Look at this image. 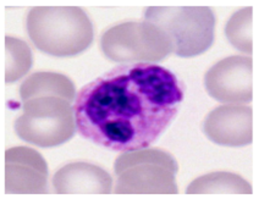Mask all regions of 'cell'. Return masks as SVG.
<instances>
[{
  "label": "cell",
  "instance_id": "cell-12",
  "mask_svg": "<svg viewBox=\"0 0 259 199\" xmlns=\"http://www.w3.org/2000/svg\"><path fill=\"white\" fill-rule=\"evenodd\" d=\"M187 194H252L253 189L240 175L232 172H211L188 184Z\"/></svg>",
  "mask_w": 259,
  "mask_h": 199
},
{
  "label": "cell",
  "instance_id": "cell-4",
  "mask_svg": "<svg viewBox=\"0 0 259 199\" xmlns=\"http://www.w3.org/2000/svg\"><path fill=\"white\" fill-rule=\"evenodd\" d=\"M144 17L166 34L179 57L202 54L214 40L215 17L208 7H151Z\"/></svg>",
  "mask_w": 259,
  "mask_h": 199
},
{
  "label": "cell",
  "instance_id": "cell-14",
  "mask_svg": "<svg viewBox=\"0 0 259 199\" xmlns=\"http://www.w3.org/2000/svg\"><path fill=\"white\" fill-rule=\"evenodd\" d=\"M226 37L235 48L242 53H253V8L236 11L226 23Z\"/></svg>",
  "mask_w": 259,
  "mask_h": 199
},
{
  "label": "cell",
  "instance_id": "cell-5",
  "mask_svg": "<svg viewBox=\"0 0 259 199\" xmlns=\"http://www.w3.org/2000/svg\"><path fill=\"white\" fill-rule=\"evenodd\" d=\"M75 111L63 96L42 95L23 102V114L15 130L26 142L42 148L58 147L75 133Z\"/></svg>",
  "mask_w": 259,
  "mask_h": 199
},
{
  "label": "cell",
  "instance_id": "cell-8",
  "mask_svg": "<svg viewBox=\"0 0 259 199\" xmlns=\"http://www.w3.org/2000/svg\"><path fill=\"white\" fill-rule=\"evenodd\" d=\"M48 166L34 149L15 147L5 152V193L43 194L47 192Z\"/></svg>",
  "mask_w": 259,
  "mask_h": 199
},
{
  "label": "cell",
  "instance_id": "cell-11",
  "mask_svg": "<svg viewBox=\"0 0 259 199\" xmlns=\"http://www.w3.org/2000/svg\"><path fill=\"white\" fill-rule=\"evenodd\" d=\"M75 86L66 76L58 72L40 71L32 74L20 87L22 102L42 95L63 96L69 102L75 101Z\"/></svg>",
  "mask_w": 259,
  "mask_h": 199
},
{
  "label": "cell",
  "instance_id": "cell-13",
  "mask_svg": "<svg viewBox=\"0 0 259 199\" xmlns=\"http://www.w3.org/2000/svg\"><path fill=\"white\" fill-rule=\"evenodd\" d=\"M32 66V52L23 40L5 38V82L19 81Z\"/></svg>",
  "mask_w": 259,
  "mask_h": 199
},
{
  "label": "cell",
  "instance_id": "cell-7",
  "mask_svg": "<svg viewBox=\"0 0 259 199\" xmlns=\"http://www.w3.org/2000/svg\"><path fill=\"white\" fill-rule=\"evenodd\" d=\"M208 94L222 103H248L253 98V60L229 57L209 69L204 77Z\"/></svg>",
  "mask_w": 259,
  "mask_h": 199
},
{
  "label": "cell",
  "instance_id": "cell-9",
  "mask_svg": "<svg viewBox=\"0 0 259 199\" xmlns=\"http://www.w3.org/2000/svg\"><path fill=\"white\" fill-rule=\"evenodd\" d=\"M211 142L226 147H243L253 140V110L251 107L228 104L208 114L203 125Z\"/></svg>",
  "mask_w": 259,
  "mask_h": 199
},
{
  "label": "cell",
  "instance_id": "cell-10",
  "mask_svg": "<svg viewBox=\"0 0 259 199\" xmlns=\"http://www.w3.org/2000/svg\"><path fill=\"white\" fill-rule=\"evenodd\" d=\"M53 186L58 194H109L113 180L93 164L71 163L55 172Z\"/></svg>",
  "mask_w": 259,
  "mask_h": 199
},
{
  "label": "cell",
  "instance_id": "cell-2",
  "mask_svg": "<svg viewBox=\"0 0 259 199\" xmlns=\"http://www.w3.org/2000/svg\"><path fill=\"white\" fill-rule=\"evenodd\" d=\"M26 26L33 44L54 57L77 55L93 42L92 22L78 7H34Z\"/></svg>",
  "mask_w": 259,
  "mask_h": 199
},
{
  "label": "cell",
  "instance_id": "cell-1",
  "mask_svg": "<svg viewBox=\"0 0 259 199\" xmlns=\"http://www.w3.org/2000/svg\"><path fill=\"white\" fill-rule=\"evenodd\" d=\"M184 93L169 70L149 64L120 66L84 86L75 121L84 138L115 152L149 147L179 111Z\"/></svg>",
  "mask_w": 259,
  "mask_h": 199
},
{
  "label": "cell",
  "instance_id": "cell-6",
  "mask_svg": "<svg viewBox=\"0 0 259 199\" xmlns=\"http://www.w3.org/2000/svg\"><path fill=\"white\" fill-rule=\"evenodd\" d=\"M101 48L115 63H152L165 59L172 46L160 28L148 21L117 23L103 33Z\"/></svg>",
  "mask_w": 259,
  "mask_h": 199
},
{
  "label": "cell",
  "instance_id": "cell-3",
  "mask_svg": "<svg viewBox=\"0 0 259 199\" xmlns=\"http://www.w3.org/2000/svg\"><path fill=\"white\" fill-rule=\"evenodd\" d=\"M115 194H176L179 165L163 149L125 152L116 158Z\"/></svg>",
  "mask_w": 259,
  "mask_h": 199
}]
</instances>
